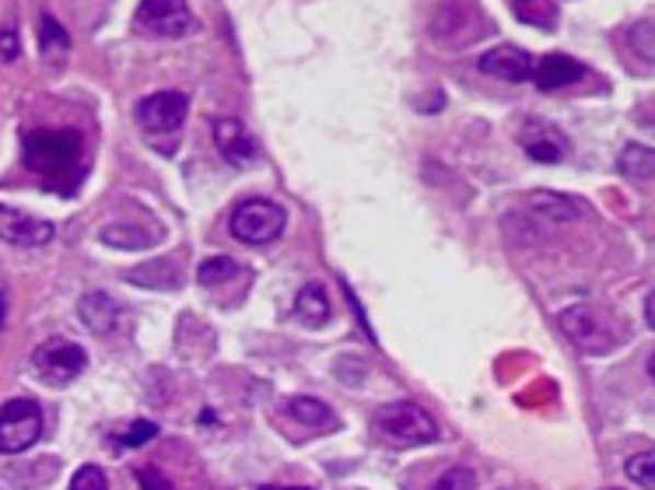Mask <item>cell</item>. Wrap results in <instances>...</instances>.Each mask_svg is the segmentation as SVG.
<instances>
[{
	"mask_svg": "<svg viewBox=\"0 0 655 490\" xmlns=\"http://www.w3.org/2000/svg\"><path fill=\"white\" fill-rule=\"evenodd\" d=\"M84 140L78 130H28L22 137L25 166L53 186H67L81 169Z\"/></svg>",
	"mask_w": 655,
	"mask_h": 490,
	"instance_id": "obj_1",
	"label": "cell"
},
{
	"mask_svg": "<svg viewBox=\"0 0 655 490\" xmlns=\"http://www.w3.org/2000/svg\"><path fill=\"white\" fill-rule=\"evenodd\" d=\"M558 322H561L564 337H568L582 354L604 357L617 347V343H621V333L613 330V322L589 305L564 308V312L558 316Z\"/></svg>",
	"mask_w": 655,
	"mask_h": 490,
	"instance_id": "obj_2",
	"label": "cell"
},
{
	"mask_svg": "<svg viewBox=\"0 0 655 490\" xmlns=\"http://www.w3.org/2000/svg\"><path fill=\"white\" fill-rule=\"evenodd\" d=\"M376 428L386 434L393 445H428L438 442V424L435 417L411 403V399H400V403H386L376 413Z\"/></svg>",
	"mask_w": 655,
	"mask_h": 490,
	"instance_id": "obj_3",
	"label": "cell"
},
{
	"mask_svg": "<svg viewBox=\"0 0 655 490\" xmlns=\"http://www.w3.org/2000/svg\"><path fill=\"white\" fill-rule=\"evenodd\" d=\"M285 225H288L285 207H277L274 200H263V196L239 204L235 214H232V221H228L232 235L245 246H271L274 239H280Z\"/></svg>",
	"mask_w": 655,
	"mask_h": 490,
	"instance_id": "obj_4",
	"label": "cell"
},
{
	"mask_svg": "<svg viewBox=\"0 0 655 490\" xmlns=\"http://www.w3.org/2000/svg\"><path fill=\"white\" fill-rule=\"evenodd\" d=\"M43 434V410L32 399H11L0 410V452L4 456H18L28 452Z\"/></svg>",
	"mask_w": 655,
	"mask_h": 490,
	"instance_id": "obj_5",
	"label": "cell"
},
{
	"mask_svg": "<svg viewBox=\"0 0 655 490\" xmlns=\"http://www.w3.org/2000/svg\"><path fill=\"white\" fill-rule=\"evenodd\" d=\"M32 365H35V372H39V378L46 386H67L88 368V354H84L81 343H74V340H49V343H43L39 351H35Z\"/></svg>",
	"mask_w": 655,
	"mask_h": 490,
	"instance_id": "obj_6",
	"label": "cell"
},
{
	"mask_svg": "<svg viewBox=\"0 0 655 490\" xmlns=\"http://www.w3.org/2000/svg\"><path fill=\"white\" fill-rule=\"evenodd\" d=\"M137 25L162 39H183L193 32V11L186 0H140Z\"/></svg>",
	"mask_w": 655,
	"mask_h": 490,
	"instance_id": "obj_7",
	"label": "cell"
},
{
	"mask_svg": "<svg viewBox=\"0 0 655 490\" xmlns=\"http://www.w3.org/2000/svg\"><path fill=\"white\" fill-rule=\"evenodd\" d=\"M186 95L183 92H154L148 99H140L137 105V123L148 134H175L186 123Z\"/></svg>",
	"mask_w": 655,
	"mask_h": 490,
	"instance_id": "obj_8",
	"label": "cell"
},
{
	"mask_svg": "<svg viewBox=\"0 0 655 490\" xmlns=\"http://www.w3.org/2000/svg\"><path fill=\"white\" fill-rule=\"evenodd\" d=\"M0 239L11 246H22V249H35L53 239V225L43 221V217L25 214V210L0 207Z\"/></svg>",
	"mask_w": 655,
	"mask_h": 490,
	"instance_id": "obj_9",
	"label": "cell"
},
{
	"mask_svg": "<svg viewBox=\"0 0 655 490\" xmlns=\"http://www.w3.org/2000/svg\"><path fill=\"white\" fill-rule=\"evenodd\" d=\"M481 70H484L487 78H502V81L519 84V81L533 78L537 60L529 57L526 49H519V46H494V49H487L484 57H481Z\"/></svg>",
	"mask_w": 655,
	"mask_h": 490,
	"instance_id": "obj_10",
	"label": "cell"
},
{
	"mask_svg": "<svg viewBox=\"0 0 655 490\" xmlns=\"http://www.w3.org/2000/svg\"><path fill=\"white\" fill-rule=\"evenodd\" d=\"M519 140H522L526 155L533 161H543V166H554V161H561L564 155H568V140H564V134L558 130V126L543 123V119H529L522 126Z\"/></svg>",
	"mask_w": 655,
	"mask_h": 490,
	"instance_id": "obj_11",
	"label": "cell"
},
{
	"mask_svg": "<svg viewBox=\"0 0 655 490\" xmlns=\"http://www.w3.org/2000/svg\"><path fill=\"white\" fill-rule=\"evenodd\" d=\"M215 144H218V151L225 161H232V166H250V161L256 158V137L245 130V126L232 116H225L215 123Z\"/></svg>",
	"mask_w": 655,
	"mask_h": 490,
	"instance_id": "obj_12",
	"label": "cell"
},
{
	"mask_svg": "<svg viewBox=\"0 0 655 490\" xmlns=\"http://www.w3.org/2000/svg\"><path fill=\"white\" fill-rule=\"evenodd\" d=\"M522 207L537 217V221H551V225H568V221H578L582 217V207L578 200L572 196H561V193H551V190H537L522 200Z\"/></svg>",
	"mask_w": 655,
	"mask_h": 490,
	"instance_id": "obj_13",
	"label": "cell"
},
{
	"mask_svg": "<svg viewBox=\"0 0 655 490\" xmlns=\"http://www.w3.org/2000/svg\"><path fill=\"white\" fill-rule=\"evenodd\" d=\"M578 78H586V64H578L575 57H564V53H551V57H543L533 70V81L540 92H558V88H568Z\"/></svg>",
	"mask_w": 655,
	"mask_h": 490,
	"instance_id": "obj_14",
	"label": "cell"
},
{
	"mask_svg": "<svg viewBox=\"0 0 655 490\" xmlns=\"http://www.w3.org/2000/svg\"><path fill=\"white\" fill-rule=\"evenodd\" d=\"M78 312H81V322L92 333H113L116 322H119V305L110 295H102V292L84 295L81 305H78Z\"/></svg>",
	"mask_w": 655,
	"mask_h": 490,
	"instance_id": "obj_15",
	"label": "cell"
},
{
	"mask_svg": "<svg viewBox=\"0 0 655 490\" xmlns=\"http://www.w3.org/2000/svg\"><path fill=\"white\" fill-rule=\"evenodd\" d=\"M285 410L295 417L298 424H306L312 431H326V428L333 431L336 428L333 410L326 403H320V399H312V396H291L288 403H285Z\"/></svg>",
	"mask_w": 655,
	"mask_h": 490,
	"instance_id": "obj_16",
	"label": "cell"
},
{
	"mask_svg": "<svg viewBox=\"0 0 655 490\" xmlns=\"http://www.w3.org/2000/svg\"><path fill=\"white\" fill-rule=\"evenodd\" d=\"M295 316L306 326H323L330 319V298L323 284H306L295 298Z\"/></svg>",
	"mask_w": 655,
	"mask_h": 490,
	"instance_id": "obj_17",
	"label": "cell"
},
{
	"mask_svg": "<svg viewBox=\"0 0 655 490\" xmlns=\"http://www.w3.org/2000/svg\"><path fill=\"white\" fill-rule=\"evenodd\" d=\"M617 169H621L628 179H652L655 175V148H645V144H628L617 158Z\"/></svg>",
	"mask_w": 655,
	"mask_h": 490,
	"instance_id": "obj_18",
	"label": "cell"
},
{
	"mask_svg": "<svg viewBox=\"0 0 655 490\" xmlns=\"http://www.w3.org/2000/svg\"><path fill=\"white\" fill-rule=\"evenodd\" d=\"M99 239L113 249H148L151 246V231L137 228V225H110L99 231Z\"/></svg>",
	"mask_w": 655,
	"mask_h": 490,
	"instance_id": "obj_19",
	"label": "cell"
},
{
	"mask_svg": "<svg viewBox=\"0 0 655 490\" xmlns=\"http://www.w3.org/2000/svg\"><path fill=\"white\" fill-rule=\"evenodd\" d=\"M39 49H43V57H46V60H60V57H67V49H70V35L60 29L57 18H43V25H39Z\"/></svg>",
	"mask_w": 655,
	"mask_h": 490,
	"instance_id": "obj_20",
	"label": "cell"
},
{
	"mask_svg": "<svg viewBox=\"0 0 655 490\" xmlns=\"http://www.w3.org/2000/svg\"><path fill=\"white\" fill-rule=\"evenodd\" d=\"M242 274L239 270V263L232 260V257H210V260H204L200 263V270H197V281L204 284V287H215V284H228V281H235Z\"/></svg>",
	"mask_w": 655,
	"mask_h": 490,
	"instance_id": "obj_21",
	"label": "cell"
},
{
	"mask_svg": "<svg viewBox=\"0 0 655 490\" xmlns=\"http://www.w3.org/2000/svg\"><path fill=\"white\" fill-rule=\"evenodd\" d=\"M624 469H628V477H631L634 483H639V487L655 490V448L639 452V456H631Z\"/></svg>",
	"mask_w": 655,
	"mask_h": 490,
	"instance_id": "obj_22",
	"label": "cell"
},
{
	"mask_svg": "<svg viewBox=\"0 0 655 490\" xmlns=\"http://www.w3.org/2000/svg\"><path fill=\"white\" fill-rule=\"evenodd\" d=\"M476 487V474L470 466H452V469H446L438 480H435V487L432 490H473Z\"/></svg>",
	"mask_w": 655,
	"mask_h": 490,
	"instance_id": "obj_23",
	"label": "cell"
},
{
	"mask_svg": "<svg viewBox=\"0 0 655 490\" xmlns=\"http://www.w3.org/2000/svg\"><path fill=\"white\" fill-rule=\"evenodd\" d=\"M70 490H110V480L99 466H81L74 480H70Z\"/></svg>",
	"mask_w": 655,
	"mask_h": 490,
	"instance_id": "obj_24",
	"label": "cell"
},
{
	"mask_svg": "<svg viewBox=\"0 0 655 490\" xmlns=\"http://www.w3.org/2000/svg\"><path fill=\"white\" fill-rule=\"evenodd\" d=\"M631 43H634V49L642 53V57L655 60V22L634 25V29H631Z\"/></svg>",
	"mask_w": 655,
	"mask_h": 490,
	"instance_id": "obj_25",
	"label": "cell"
},
{
	"mask_svg": "<svg viewBox=\"0 0 655 490\" xmlns=\"http://www.w3.org/2000/svg\"><path fill=\"white\" fill-rule=\"evenodd\" d=\"M151 438H158V428L151 424V421H137V424H130V431L123 434V448H140L145 442H151Z\"/></svg>",
	"mask_w": 655,
	"mask_h": 490,
	"instance_id": "obj_26",
	"label": "cell"
},
{
	"mask_svg": "<svg viewBox=\"0 0 655 490\" xmlns=\"http://www.w3.org/2000/svg\"><path fill=\"white\" fill-rule=\"evenodd\" d=\"M18 57V32L4 29L0 32V60H14Z\"/></svg>",
	"mask_w": 655,
	"mask_h": 490,
	"instance_id": "obj_27",
	"label": "cell"
},
{
	"mask_svg": "<svg viewBox=\"0 0 655 490\" xmlns=\"http://www.w3.org/2000/svg\"><path fill=\"white\" fill-rule=\"evenodd\" d=\"M137 480H140V490H172L162 477L154 474V469H140Z\"/></svg>",
	"mask_w": 655,
	"mask_h": 490,
	"instance_id": "obj_28",
	"label": "cell"
},
{
	"mask_svg": "<svg viewBox=\"0 0 655 490\" xmlns=\"http://www.w3.org/2000/svg\"><path fill=\"white\" fill-rule=\"evenodd\" d=\"M645 319H648V326L655 330V292L648 295V301H645Z\"/></svg>",
	"mask_w": 655,
	"mask_h": 490,
	"instance_id": "obj_29",
	"label": "cell"
},
{
	"mask_svg": "<svg viewBox=\"0 0 655 490\" xmlns=\"http://www.w3.org/2000/svg\"><path fill=\"white\" fill-rule=\"evenodd\" d=\"M260 490H312V487H260Z\"/></svg>",
	"mask_w": 655,
	"mask_h": 490,
	"instance_id": "obj_30",
	"label": "cell"
},
{
	"mask_svg": "<svg viewBox=\"0 0 655 490\" xmlns=\"http://www.w3.org/2000/svg\"><path fill=\"white\" fill-rule=\"evenodd\" d=\"M648 375L655 378V354H652V361H648Z\"/></svg>",
	"mask_w": 655,
	"mask_h": 490,
	"instance_id": "obj_31",
	"label": "cell"
},
{
	"mask_svg": "<svg viewBox=\"0 0 655 490\" xmlns=\"http://www.w3.org/2000/svg\"><path fill=\"white\" fill-rule=\"evenodd\" d=\"M610 490H617V487H610Z\"/></svg>",
	"mask_w": 655,
	"mask_h": 490,
	"instance_id": "obj_32",
	"label": "cell"
}]
</instances>
